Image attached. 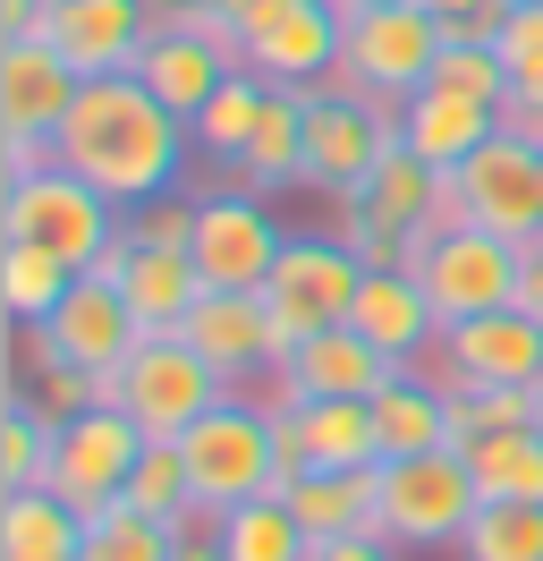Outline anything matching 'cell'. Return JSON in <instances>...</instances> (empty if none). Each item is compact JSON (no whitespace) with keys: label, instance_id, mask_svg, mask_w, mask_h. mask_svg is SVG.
I'll return each instance as SVG.
<instances>
[{"label":"cell","instance_id":"6da1fadb","mask_svg":"<svg viewBox=\"0 0 543 561\" xmlns=\"http://www.w3.org/2000/svg\"><path fill=\"white\" fill-rule=\"evenodd\" d=\"M187 145H196V128L136 69H119V77H85V85H77L60 137H51V162L77 171L85 187H102L119 213H136L145 196H170V187H178Z\"/></svg>","mask_w":543,"mask_h":561},{"label":"cell","instance_id":"7a4b0ae2","mask_svg":"<svg viewBox=\"0 0 543 561\" xmlns=\"http://www.w3.org/2000/svg\"><path fill=\"white\" fill-rule=\"evenodd\" d=\"M178 451H187V485H196V502H212V511H238V502H289V485H298V468L280 459V425H272L264 400H221L204 425H187L178 434Z\"/></svg>","mask_w":543,"mask_h":561},{"label":"cell","instance_id":"3957f363","mask_svg":"<svg viewBox=\"0 0 543 561\" xmlns=\"http://www.w3.org/2000/svg\"><path fill=\"white\" fill-rule=\"evenodd\" d=\"M145 341V323L136 307L119 298V280L111 273H77L68 280V298L51 307L43 323H18V366H26V383L9 391V400H26L51 366H85V375H119Z\"/></svg>","mask_w":543,"mask_h":561},{"label":"cell","instance_id":"277c9868","mask_svg":"<svg viewBox=\"0 0 543 561\" xmlns=\"http://www.w3.org/2000/svg\"><path fill=\"white\" fill-rule=\"evenodd\" d=\"M366 255L339 239V230H289L280 247V264L264 280V307H272V357L289 366V357L314 341V332H332V323L357 316V289H366Z\"/></svg>","mask_w":543,"mask_h":561},{"label":"cell","instance_id":"5b68a950","mask_svg":"<svg viewBox=\"0 0 543 561\" xmlns=\"http://www.w3.org/2000/svg\"><path fill=\"white\" fill-rule=\"evenodd\" d=\"M119 230H128V213L111 205L102 187H85L77 171H60V162H43V171L0 187V239L43 247V255H60L68 273H94L102 255L119 247Z\"/></svg>","mask_w":543,"mask_h":561},{"label":"cell","instance_id":"8992f818","mask_svg":"<svg viewBox=\"0 0 543 561\" xmlns=\"http://www.w3.org/2000/svg\"><path fill=\"white\" fill-rule=\"evenodd\" d=\"M221 400H238L221 375H212V357L187 341V332H153V341H136V357L119 375H102V409H128L145 425V443H178L187 425H204Z\"/></svg>","mask_w":543,"mask_h":561},{"label":"cell","instance_id":"52a82bcc","mask_svg":"<svg viewBox=\"0 0 543 561\" xmlns=\"http://www.w3.org/2000/svg\"><path fill=\"white\" fill-rule=\"evenodd\" d=\"M459 221H475V230H493V239H535L543 230V153L518 137H493L475 145L459 171H441V205H434V230H459Z\"/></svg>","mask_w":543,"mask_h":561},{"label":"cell","instance_id":"ba28073f","mask_svg":"<svg viewBox=\"0 0 543 561\" xmlns=\"http://www.w3.org/2000/svg\"><path fill=\"white\" fill-rule=\"evenodd\" d=\"M475 477L467 451H416V459H382L373 468V527L407 545V553H434V545H459L475 519Z\"/></svg>","mask_w":543,"mask_h":561},{"label":"cell","instance_id":"9c48e42d","mask_svg":"<svg viewBox=\"0 0 543 561\" xmlns=\"http://www.w3.org/2000/svg\"><path fill=\"white\" fill-rule=\"evenodd\" d=\"M400 137V103H373L357 85H314L305 94V187H323V196H357L373 179V162L391 153Z\"/></svg>","mask_w":543,"mask_h":561},{"label":"cell","instance_id":"30bf717a","mask_svg":"<svg viewBox=\"0 0 543 561\" xmlns=\"http://www.w3.org/2000/svg\"><path fill=\"white\" fill-rule=\"evenodd\" d=\"M441 60V26L425 0H382V9H357L348 18V43H339V85H357L373 103H407L416 85H434Z\"/></svg>","mask_w":543,"mask_h":561},{"label":"cell","instance_id":"8fae6325","mask_svg":"<svg viewBox=\"0 0 543 561\" xmlns=\"http://www.w3.org/2000/svg\"><path fill=\"white\" fill-rule=\"evenodd\" d=\"M518 264H527V247L518 239H493V230H434V239L416 247V280H425V298H434L441 332L450 323H475V316H501L518 307Z\"/></svg>","mask_w":543,"mask_h":561},{"label":"cell","instance_id":"7c38bea8","mask_svg":"<svg viewBox=\"0 0 543 561\" xmlns=\"http://www.w3.org/2000/svg\"><path fill=\"white\" fill-rule=\"evenodd\" d=\"M136 459H145V425L128 409H77L60 417V451H51V477L43 485L60 493L68 511H111V502H128V477Z\"/></svg>","mask_w":543,"mask_h":561},{"label":"cell","instance_id":"4fadbf2b","mask_svg":"<svg viewBox=\"0 0 543 561\" xmlns=\"http://www.w3.org/2000/svg\"><path fill=\"white\" fill-rule=\"evenodd\" d=\"M280 247L289 230L272 221L264 196H246V187H221V196H196V273L204 289H264L272 264H280Z\"/></svg>","mask_w":543,"mask_h":561},{"label":"cell","instance_id":"5bb4252c","mask_svg":"<svg viewBox=\"0 0 543 561\" xmlns=\"http://www.w3.org/2000/svg\"><path fill=\"white\" fill-rule=\"evenodd\" d=\"M391 375H400V366L373 350L357 323H332V332H314L289 366H272L255 400H264L272 417H289V409H305V400H373Z\"/></svg>","mask_w":543,"mask_h":561},{"label":"cell","instance_id":"9a60e30c","mask_svg":"<svg viewBox=\"0 0 543 561\" xmlns=\"http://www.w3.org/2000/svg\"><path fill=\"white\" fill-rule=\"evenodd\" d=\"M43 43L77 77H119L153 43V0H51L43 9Z\"/></svg>","mask_w":543,"mask_h":561},{"label":"cell","instance_id":"2e32d148","mask_svg":"<svg viewBox=\"0 0 543 561\" xmlns=\"http://www.w3.org/2000/svg\"><path fill=\"white\" fill-rule=\"evenodd\" d=\"M434 375L441 383H501V391H535L543 383V323L501 307V316H475V323H450L434 350Z\"/></svg>","mask_w":543,"mask_h":561},{"label":"cell","instance_id":"e0dca14e","mask_svg":"<svg viewBox=\"0 0 543 561\" xmlns=\"http://www.w3.org/2000/svg\"><path fill=\"white\" fill-rule=\"evenodd\" d=\"M339 43H348V18H339L332 0H289L272 26H255V35L238 43V60L255 77H272V85L314 94V85L339 77Z\"/></svg>","mask_w":543,"mask_h":561},{"label":"cell","instance_id":"ac0fdd59","mask_svg":"<svg viewBox=\"0 0 543 561\" xmlns=\"http://www.w3.org/2000/svg\"><path fill=\"white\" fill-rule=\"evenodd\" d=\"M77 85H85V77L68 69L43 35L0 43V145H43V153H51L68 103H77Z\"/></svg>","mask_w":543,"mask_h":561},{"label":"cell","instance_id":"d6986e66","mask_svg":"<svg viewBox=\"0 0 543 561\" xmlns=\"http://www.w3.org/2000/svg\"><path fill=\"white\" fill-rule=\"evenodd\" d=\"M178 332L212 357V375H221L230 391L238 383H264L272 366H280V357H272V307H264V289H204Z\"/></svg>","mask_w":543,"mask_h":561},{"label":"cell","instance_id":"ffe728a7","mask_svg":"<svg viewBox=\"0 0 543 561\" xmlns=\"http://www.w3.org/2000/svg\"><path fill=\"white\" fill-rule=\"evenodd\" d=\"M348 323L391 366H434V350H441V316H434V298H425V280H416V264H373Z\"/></svg>","mask_w":543,"mask_h":561},{"label":"cell","instance_id":"44dd1931","mask_svg":"<svg viewBox=\"0 0 543 561\" xmlns=\"http://www.w3.org/2000/svg\"><path fill=\"white\" fill-rule=\"evenodd\" d=\"M94 273H111V280H119V298L136 307L145 341H153V332H178V323H187V307L204 298L196 255H178V247H136L128 230H119V247L102 255Z\"/></svg>","mask_w":543,"mask_h":561},{"label":"cell","instance_id":"7402d4cb","mask_svg":"<svg viewBox=\"0 0 543 561\" xmlns=\"http://www.w3.org/2000/svg\"><path fill=\"white\" fill-rule=\"evenodd\" d=\"M230 69H238V43H221L212 26H153L145 60H136V77H145L178 119H196V111L221 94V77H230Z\"/></svg>","mask_w":543,"mask_h":561},{"label":"cell","instance_id":"603a6c76","mask_svg":"<svg viewBox=\"0 0 543 561\" xmlns=\"http://www.w3.org/2000/svg\"><path fill=\"white\" fill-rule=\"evenodd\" d=\"M280 425V459L289 468H382V434H373V400H305Z\"/></svg>","mask_w":543,"mask_h":561},{"label":"cell","instance_id":"cb8c5ba5","mask_svg":"<svg viewBox=\"0 0 543 561\" xmlns=\"http://www.w3.org/2000/svg\"><path fill=\"white\" fill-rule=\"evenodd\" d=\"M493 128H501V111L475 103V94H450V85H416L400 103V145L416 162H434V171H459Z\"/></svg>","mask_w":543,"mask_h":561},{"label":"cell","instance_id":"d4e9b609","mask_svg":"<svg viewBox=\"0 0 543 561\" xmlns=\"http://www.w3.org/2000/svg\"><path fill=\"white\" fill-rule=\"evenodd\" d=\"M373 434L382 459H416V451H450V383L434 366H400L373 391Z\"/></svg>","mask_w":543,"mask_h":561},{"label":"cell","instance_id":"484cf974","mask_svg":"<svg viewBox=\"0 0 543 561\" xmlns=\"http://www.w3.org/2000/svg\"><path fill=\"white\" fill-rule=\"evenodd\" d=\"M85 553V511H68L51 485L0 493V561H77Z\"/></svg>","mask_w":543,"mask_h":561},{"label":"cell","instance_id":"4316f807","mask_svg":"<svg viewBox=\"0 0 543 561\" xmlns=\"http://www.w3.org/2000/svg\"><path fill=\"white\" fill-rule=\"evenodd\" d=\"M238 187L246 196H280V187H305V94L298 85H272V111L264 128H255V145L230 162Z\"/></svg>","mask_w":543,"mask_h":561},{"label":"cell","instance_id":"83f0119b","mask_svg":"<svg viewBox=\"0 0 543 561\" xmlns=\"http://www.w3.org/2000/svg\"><path fill=\"white\" fill-rule=\"evenodd\" d=\"M339 205H366L373 221H391V230H407V239H434V205H441V171L434 162H416L400 137H391V153L373 162V179L357 187V196H339Z\"/></svg>","mask_w":543,"mask_h":561},{"label":"cell","instance_id":"f1b7e54d","mask_svg":"<svg viewBox=\"0 0 543 561\" xmlns=\"http://www.w3.org/2000/svg\"><path fill=\"white\" fill-rule=\"evenodd\" d=\"M289 511L314 545H332V536H382L373 527V468H305L298 485H289Z\"/></svg>","mask_w":543,"mask_h":561},{"label":"cell","instance_id":"f546056e","mask_svg":"<svg viewBox=\"0 0 543 561\" xmlns=\"http://www.w3.org/2000/svg\"><path fill=\"white\" fill-rule=\"evenodd\" d=\"M467 477L484 502H543V425H501L467 443Z\"/></svg>","mask_w":543,"mask_h":561},{"label":"cell","instance_id":"4dcf8cb0","mask_svg":"<svg viewBox=\"0 0 543 561\" xmlns=\"http://www.w3.org/2000/svg\"><path fill=\"white\" fill-rule=\"evenodd\" d=\"M264 111H272V77H255L246 60H238V69L221 77V94L187 119L196 145H204V162H238V153L255 145V128H264Z\"/></svg>","mask_w":543,"mask_h":561},{"label":"cell","instance_id":"1f68e13d","mask_svg":"<svg viewBox=\"0 0 543 561\" xmlns=\"http://www.w3.org/2000/svg\"><path fill=\"white\" fill-rule=\"evenodd\" d=\"M221 561H314V536L298 527L289 502H238L221 511Z\"/></svg>","mask_w":543,"mask_h":561},{"label":"cell","instance_id":"d6a6232c","mask_svg":"<svg viewBox=\"0 0 543 561\" xmlns=\"http://www.w3.org/2000/svg\"><path fill=\"white\" fill-rule=\"evenodd\" d=\"M68 280L77 273H68L60 255H43L26 239H0V307H9V323H43L68 298Z\"/></svg>","mask_w":543,"mask_h":561},{"label":"cell","instance_id":"836d02e7","mask_svg":"<svg viewBox=\"0 0 543 561\" xmlns=\"http://www.w3.org/2000/svg\"><path fill=\"white\" fill-rule=\"evenodd\" d=\"M459 561H543V502H475Z\"/></svg>","mask_w":543,"mask_h":561},{"label":"cell","instance_id":"e575fe53","mask_svg":"<svg viewBox=\"0 0 543 561\" xmlns=\"http://www.w3.org/2000/svg\"><path fill=\"white\" fill-rule=\"evenodd\" d=\"M51 451H60V417H43L34 400H9L0 409V493H26L51 477Z\"/></svg>","mask_w":543,"mask_h":561},{"label":"cell","instance_id":"d590c367","mask_svg":"<svg viewBox=\"0 0 543 561\" xmlns=\"http://www.w3.org/2000/svg\"><path fill=\"white\" fill-rule=\"evenodd\" d=\"M178 553V527L170 519H145L136 502H111L85 519V553L77 561H170Z\"/></svg>","mask_w":543,"mask_h":561},{"label":"cell","instance_id":"8d00e7d4","mask_svg":"<svg viewBox=\"0 0 543 561\" xmlns=\"http://www.w3.org/2000/svg\"><path fill=\"white\" fill-rule=\"evenodd\" d=\"M128 502L145 511V519L178 527V511L196 502V485H187V451H178V443H145V459H136V477H128Z\"/></svg>","mask_w":543,"mask_h":561},{"label":"cell","instance_id":"74e56055","mask_svg":"<svg viewBox=\"0 0 543 561\" xmlns=\"http://www.w3.org/2000/svg\"><path fill=\"white\" fill-rule=\"evenodd\" d=\"M434 85H450V94H475V103H509V69H501V51L493 43H441V60H434Z\"/></svg>","mask_w":543,"mask_h":561},{"label":"cell","instance_id":"f35d334b","mask_svg":"<svg viewBox=\"0 0 543 561\" xmlns=\"http://www.w3.org/2000/svg\"><path fill=\"white\" fill-rule=\"evenodd\" d=\"M501 69H509V94H543V0H518L501 26Z\"/></svg>","mask_w":543,"mask_h":561},{"label":"cell","instance_id":"ab89813d","mask_svg":"<svg viewBox=\"0 0 543 561\" xmlns=\"http://www.w3.org/2000/svg\"><path fill=\"white\" fill-rule=\"evenodd\" d=\"M128 239L136 247H178V255H187V247H196V196H178V187H170V196H145V205L128 213Z\"/></svg>","mask_w":543,"mask_h":561},{"label":"cell","instance_id":"60d3db41","mask_svg":"<svg viewBox=\"0 0 543 561\" xmlns=\"http://www.w3.org/2000/svg\"><path fill=\"white\" fill-rule=\"evenodd\" d=\"M425 9H434L441 43H501V26H509L518 0H425Z\"/></svg>","mask_w":543,"mask_h":561},{"label":"cell","instance_id":"b9f144b4","mask_svg":"<svg viewBox=\"0 0 543 561\" xmlns=\"http://www.w3.org/2000/svg\"><path fill=\"white\" fill-rule=\"evenodd\" d=\"M339 239L357 247L366 264H416V247H425V239H407V230H391V221H373L366 205H339Z\"/></svg>","mask_w":543,"mask_h":561},{"label":"cell","instance_id":"7bdbcfd3","mask_svg":"<svg viewBox=\"0 0 543 561\" xmlns=\"http://www.w3.org/2000/svg\"><path fill=\"white\" fill-rule=\"evenodd\" d=\"M153 26H212L221 43H238L230 18H221V0H153Z\"/></svg>","mask_w":543,"mask_h":561},{"label":"cell","instance_id":"ee69618b","mask_svg":"<svg viewBox=\"0 0 543 561\" xmlns=\"http://www.w3.org/2000/svg\"><path fill=\"white\" fill-rule=\"evenodd\" d=\"M501 137H518V145L543 153V94H509L501 103Z\"/></svg>","mask_w":543,"mask_h":561},{"label":"cell","instance_id":"f6af8a7d","mask_svg":"<svg viewBox=\"0 0 543 561\" xmlns=\"http://www.w3.org/2000/svg\"><path fill=\"white\" fill-rule=\"evenodd\" d=\"M314 561H400L391 536H332V545H314Z\"/></svg>","mask_w":543,"mask_h":561},{"label":"cell","instance_id":"bcb514c9","mask_svg":"<svg viewBox=\"0 0 543 561\" xmlns=\"http://www.w3.org/2000/svg\"><path fill=\"white\" fill-rule=\"evenodd\" d=\"M518 316L543 323V230L527 239V264H518Z\"/></svg>","mask_w":543,"mask_h":561},{"label":"cell","instance_id":"7dc6e473","mask_svg":"<svg viewBox=\"0 0 543 561\" xmlns=\"http://www.w3.org/2000/svg\"><path fill=\"white\" fill-rule=\"evenodd\" d=\"M43 9H51V0H0V43L43 35Z\"/></svg>","mask_w":543,"mask_h":561},{"label":"cell","instance_id":"c3c4849f","mask_svg":"<svg viewBox=\"0 0 543 561\" xmlns=\"http://www.w3.org/2000/svg\"><path fill=\"white\" fill-rule=\"evenodd\" d=\"M170 561H221V536H178V553Z\"/></svg>","mask_w":543,"mask_h":561},{"label":"cell","instance_id":"681fc988","mask_svg":"<svg viewBox=\"0 0 543 561\" xmlns=\"http://www.w3.org/2000/svg\"><path fill=\"white\" fill-rule=\"evenodd\" d=\"M332 9H339V18H357V9H382V0H332Z\"/></svg>","mask_w":543,"mask_h":561},{"label":"cell","instance_id":"f907efd6","mask_svg":"<svg viewBox=\"0 0 543 561\" xmlns=\"http://www.w3.org/2000/svg\"><path fill=\"white\" fill-rule=\"evenodd\" d=\"M535 425H543V383H535Z\"/></svg>","mask_w":543,"mask_h":561}]
</instances>
